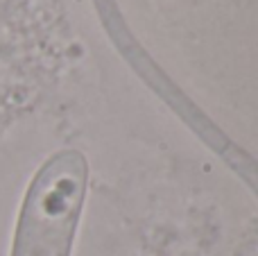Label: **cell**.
Returning <instances> with one entry per match:
<instances>
[{"mask_svg": "<svg viewBox=\"0 0 258 256\" xmlns=\"http://www.w3.org/2000/svg\"><path fill=\"white\" fill-rule=\"evenodd\" d=\"M89 188V163L59 150L34 172L18 209L9 256H71Z\"/></svg>", "mask_w": 258, "mask_h": 256, "instance_id": "1", "label": "cell"}]
</instances>
